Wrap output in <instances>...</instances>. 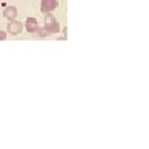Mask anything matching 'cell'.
Here are the masks:
<instances>
[{
  "label": "cell",
  "mask_w": 149,
  "mask_h": 149,
  "mask_svg": "<svg viewBox=\"0 0 149 149\" xmlns=\"http://www.w3.org/2000/svg\"><path fill=\"white\" fill-rule=\"evenodd\" d=\"M44 30L49 34H56L59 31V23L56 20L55 15L51 13H45L44 16Z\"/></svg>",
  "instance_id": "6da1fadb"
},
{
  "label": "cell",
  "mask_w": 149,
  "mask_h": 149,
  "mask_svg": "<svg viewBox=\"0 0 149 149\" xmlns=\"http://www.w3.org/2000/svg\"><path fill=\"white\" fill-rule=\"evenodd\" d=\"M58 6V0H41V12L50 13Z\"/></svg>",
  "instance_id": "7a4b0ae2"
},
{
  "label": "cell",
  "mask_w": 149,
  "mask_h": 149,
  "mask_svg": "<svg viewBox=\"0 0 149 149\" xmlns=\"http://www.w3.org/2000/svg\"><path fill=\"white\" fill-rule=\"evenodd\" d=\"M22 28H23L22 23L20 21H16V20H12L7 24V31L10 35H19L22 31Z\"/></svg>",
  "instance_id": "3957f363"
},
{
  "label": "cell",
  "mask_w": 149,
  "mask_h": 149,
  "mask_svg": "<svg viewBox=\"0 0 149 149\" xmlns=\"http://www.w3.org/2000/svg\"><path fill=\"white\" fill-rule=\"evenodd\" d=\"M26 29L28 33H35L38 31V22L35 17H28L26 20Z\"/></svg>",
  "instance_id": "277c9868"
},
{
  "label": "cell",
  "mask_w": 149,
  "mask_h": 149,
  "mask_svg": "<svg viewBox=\"0 0 149 149\" xmlns=\"http://www.w3.org/2000/svg\"><path fill=\"white\" fill-rule=\"evenodd\" d=\"M3 16L8 20V21H12V20H15L16 16H17V9L15 6H8L3 9Z\"/></svg>",
  "instance_id": "5b68a950"
},
{
  "label": "cell",
  "mask_w": 149,
  "mask_h": 149,
  "mask_svg": "<svg viewBox=\"0 0 149 149\" xmlns=\"http://www.w3.org/2000/svg\"><path fill=\"white\" fill-rule=\"evenodd\" d=\"M7 38V33L3 30H0V41H5Z\"/></svg>",
  "instance_id": "8992f818"
}]
</instances>
